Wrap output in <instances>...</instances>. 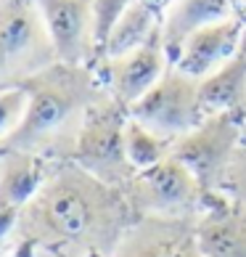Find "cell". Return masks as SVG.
<instances>
[{
    "label": "cell",
    "instance_id": "16",
    "mask_svg": "<svg viewBox=\"0 0 246 257\" xmlns=\"http://www.w3.org/2000/svg\"><path fill=\"white\" fill-rule=\"evenodd\" d=\"M159 32H162V27H159V22H156L154 6H151L148 0H135V3L125 11V16L119 19V24L114 27V32H111V37H109L101 61L117 59V56H125L130 51L140 48V45H146L148 40H154Z\"/></svg>",
    "mask_w": 246,
    "mask_h": 257
},
{
    "label": "cell",
    "instance_id": "13",
    "mask_svg": "<svg viewBox=\"0 0 246 257\" xmlns=\"http://www.w3.org/2000/svg\"><path fill=\"white\" fill-rule=\"evenodd\" d=\"M198 246L204 257H246V209L214 191L198 215Z\"/></svg>",
    "mask_w": 246,
    "mask_h": 257
},
{
    "label": "cell",
    "instance_id": "5",
    "mask_svg": "<svg viewBox=\"0 0 246 257\" xmlns=\"http://www.w3.org/2000/svg\"><path fill=\"white\" fill-rule=\"evenodd\" d=\"M122 194L138 217H198L214 191H206L191 170L169 154L159 165L140 170Z\"/></svg>",
    "mask_w": 246,
    "mask_h": 257
},
{
    "label": "cell",
    "instance_id": "4",
    "mask_svg": "<svg viewBox=\"0 0 246 257\" xmlns=\"http://www.w3.org/2000/svg\"><path fill=\"white\" fill-rule=\"evenodd\" d=\"M127 119L130 109H125L106 93L90 109L77 138V146H74V154L69 159L77 167H82L85 173L103 180L111 188H119V191H125L127 183L138 175V170L130 165L125 149Z\"/></svg>",
    "mask_w": 246,
    "mask_h": 257
},
{
    "label": "cell",
    "instance_id": "2",
    "mask_svg": "<svg viewBox=\"0 0 246 257\" xmlns=\"http://www.w3.org/2000/svg\"><path fill=\"white\" fill-rule=\"evenodd\" d=\"M19 88L27 90L30 103L0 151H27L56 165L72 159L90 109L109 93L93 66L61 61L24 80Z\"/></svg>",
    "mask_w": 246,
    "mask_h": 257
},
{
    "label": "cell",
    "instance_id": "6",
    "mask_svg": "<svg viewBox=\"0 0 246 257\" xmlns=\"http://www.w3.org/2000/svg\"><path fill=\"white\" fill-rule=\"evenodd\" d=\"M246 141V117L220 111L172 144V157L191 170L206 191H217L235 151Z\"/></svg>",
    "mask_w": 246,
    "mask_h": 257
},
{
    "label": "cell",
    "instance_id": "19",
    "mask_svg": "<svg viewBox=\"0 0 246 257\" xmlns=\"http://www.w3.org/2000/svg\"><path fill=\"white\" fill-rule=\"evenodd\" d=\"M30 96H27L24 88H3L0 90V146L6 144V138L19 127Z\"/></svg>",
    "mask_w": 246,
    "mask_h": 257
},
{
    "label": "cell",
    "instance_id": "17",
    "mask_svg": "<svg viewBox=\"0 0 246 257\" xmlns=\"http://www.w3.org/2000/svg\"><path fill=\"white\" fill-rule=\"evenodd\" d=\"M172 144L175 141H167L162 136H156L154 130H148L146 125H140L138 119H127L125 125V149H127V159L130 165L138 170H148L159 165L162 159H167L172 154Z\"/></svg>",
    "mask_w": 246,
    "mask_h": 257
},
{
    "label": "cell",
    "instance_id": "14",
    "mask_svg": "<svg viewBox=\"0 0 246 257\" xmlns=\"http://www.w3.org/2000/svg\"><path fill=\"white\" fill-rule=\"evenodd\" d=\"M225 19H233V0H175L162 22V43L169 64H175L191 35Z\"/></svg>",
    "mask_w": 246,
    "mask_h": 257
},
{
    "label": "cell",
    "instance_id": "10",
    "mask_svg": "<svg viewBox=\"0 0 246 257\" xmlns=\"http://www.w3.org/2000/svg\"><path fill=\"white\" fill-rule=\"evenodd\" d=\"M56 167V162L27 151H0V241L14 236L22 212Z\"/></svg>",
    "mask_w": 246,
    "mask_h": 257
},
{
    "label": "cell",
    "instance_id": "18",
    "mask_svg": "<svg viewBox=\"0 0 246 257\" xmlns=\"http://www.w3.org/2000/svg\"><path fill=\"white\" fill-rule=\"evenodd\" d=\"M135 3V0H93V37H96V64L101 61L106 43L114 27L119 24V19L125 16V11Z\"/></svg>",
    "mask_w": 246,
    "mask_h": 257
},
{
    "label": "cell",
    "instance_id": "12",
    "mask_svg": "<svg viewBox=\"0 0 246 257\" xmlns=\"http://www.w3.org/2000/svg\"><path fill=\"white\" fill-rule=\"evenodd\" d=\"M243 24L238 19H225L188 37L172 66L193 80H204L228 64L243 48Z\"/></svg>",
    "mask_w": 246,
    "mask_h": 257
},
{
    "label": "cell",
    "instance_id": "1",
    "mask_svg": "<svg viewBox=\"0 0 246 257\" xmlns=\"http://www.w3.org/2000/svg\"><path fill=\"white\" fill-rule=\"evenodd\" d=\"M135 220L119 188L61 162L27 204L11 239L53 257H111Z\"/></svg>",
    "mask_w": 246,
    "mask_h": 257
},
{
    "label": "cell",
    "instance_id": "11",
    "mask_svg": "<svg viewBox=\"0 0 246 257\" xmlns=\"http://www.w3.org/2000/svg\"><path fill=\"white\" fill-rule=\"evenodd\" d=\"M51 32L56 56L61 64L93 66L96 37H93V0H37Z\"/></svg>",
    "mask_w": 246,
    "mask_h": 257
},
{
    "label": "cell",
    "instance_id": "15",
    "mask_svg": "<svg viewBox=\"0 0 246 257\" xmlns=\"http://www.w3.org/2000/svg\"><path fill=\"white\" fill-rule=\"evenodd\" d=\"M198 96L206 117L220 111L246 117V43L225 66L198 82Z\"/></svg>",
    "mask_w": 246,
    "mask_h": 257
},
{
    "label": "cell",
    "instance_id": "7",
    "mask_svg": "<svg viewBox=\"0 0 246 257\" xmlns=\"http://www.w3.org/2000/svg\"><path fill=\"white\" fill-rule=\"evenodd\" d=\"M198 82L201 80L188 77L169 64L164 77L130 109V117L154 130L156 136L177 141L206 119L201 96H198Z\"/></svg>",
    "mask_w": 246,
    "mask_h": 257
},
{
    "label": "cell",
    "instance_id": "3",
    "mask_svg": "<svg viewBox=\"0 0 246 257\" xmlns=\"http://www.w3.org/2000/svg\"><path fill=\"white\" fill-rule=\"evenodd\" d=\"M59 64L37 0H0V90Z\"/></svg>",
    "mask_w": 246,
    "mask_h": 257
},
{
    "label": "cell",
    "instance_id": "8",
    "mask_svg": "<svg viewBox=\"0 0 246 257\" xmlns=\"http://www.w3.org/2000/svg\"><path fill=\"white\" fill-rule=\"evenodd\" d=\"M93 69L98 72L101 82L106 85L109 96L125 109H132L169 69V56L164 51L162 32L140 48L117 56V59H106Z\"/></svg>",
    "mask_w": 246,
    "mask_h": 257
},
{
    "label": "cell",
    "instance_id": "20",
    "mask_svg": "<svg viewBox=\"0 0 246 257\" xmlns=\"http://www.w3.org/2000/svg\"><path fill=\"white\" fill-rule=\"evenodd\" d=\"M217 194H222L225 199H230L233 204L246 209V141L241 144V149L235 151L228 173H225L220 188H217Z\"/></svg>",
    "mask_w": 246,
    "mask_h": 257
},
{
    "label": "cell",
    "instance_id": "9",
    "mask_svg": "<svg viewBox=\"0 0 246 257\" xmlns=\"http://www.w3.org/2000/svg\"><path fill=\"white\" fill-rule=\"evenodd\" d=\"M111 257H204L198 217H138Z\"/></svg>",
    "mask_w": 246,
    "mask_h": 257
}]
</instances>
